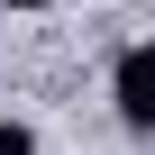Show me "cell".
<instances>
[{
	"instance_id": "1",
	"label": "cell",
	"mask_w": 155,
	"mask_h": 155,
	"mask_svg": "<svg viewBox=\"0 0 155 155\" xmlns=\"http://www.w3.org/2000/svg\"><path fill=\"white\" fill-rule=\"evenodd\" d=\"M119 119L137 137L155 128V46H119Z\"/></svg>"
},
{
	"instance_id": "2",
	"label": "cell",
	"mask_w": 155,
	"mask_h": 155,
	"mask_svg": "<svg viewBox=\"0 0 155 155\" xmlns=\"http://www.w3.org/2000/svg\"><path fill=\"white\" fill-rule=\"evenodd\" d=\"M0 155H46V146H37V128H28V119H0Z\"/></svg>"
},
{
	"instance_id": "3",
	"label": "cell",
	"mask_w": 155,
	"mask_h": 155,
	"mask_svg": "<svg viewBox=\"0 0 155 155\" xmlns=\"http://www.w3.org/2000/svg\"><path fill=\"white\" fill-rule=\"evenodd\" d=\"M9 9H46V0H9Z\"/></svg>"
}]
</instances>
